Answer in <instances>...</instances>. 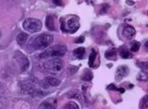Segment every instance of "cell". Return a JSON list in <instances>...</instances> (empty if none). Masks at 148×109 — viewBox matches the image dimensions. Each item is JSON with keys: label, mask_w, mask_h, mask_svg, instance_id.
I'll use <instances>...</instances> for the list:
<instances>
[{"label": "cell", "mask_w": 148, "mask_h": 109, "mask_svg": "<svg viewBox=\"0 0 148 109\" xmlns=\"http://www.w3.org/2000/svg\"><path fill=\"white\" fill-rule=\"evenodd\" d=\"M0 35H1V34H0Z\"/></svg>", "instance_id": "cell-30"}, {"label": "cell", "mask_w": 148, "mask_h": 109, "mask_svg": "<svg viewBox=\"0 0 148 109\" xmlns=\"http://www.w3.org/2000/svg\"><path fill=\"white\" fill-rule=\"evenodd\" d=\"M127 4H130V5H134V4H135V3H134L133 1L131 2V1H127Z\"/></svg>", "instance_id": "cell-29"}, {"label": "cell", "mask_w": 148, "mask_h": 109, "mask_svg": "<svg viewBox=\"0 0 148 109\" xmlns=\"http://www.w3.org/2000/svg\"><path fill=\"white\" fill-rule=\"evenodd\" d=\"M116 49L115 48H111V49H108L106 54H105V57L106 59H108V60H114L116 58Z\"/></svg>", "instance_id": "cell-15"}, {"label": "cell", "mask_w": 148, "mask_h": 109, "mask_svg": "<svg viewBox=\"0 0 148 109\" xmlns=\"http://www.w3.org/2000/svg\"><path fill=\"white\" fill-rule=\"evenodd\" d=\"M84 40H85V38H84V36H80V37H78V38L75 40V43H83V42H84Z\"/></svg>", "instance_id": "cell-26"}, {"label": "cell", "mask_w": 148, "mask_h": 109, "mask_svg": "<svg viewBox=\"0 0 148 109\" xmlns=\"http://www.w3.org/2000/svg\"><path fill=\"white\" fill-rule=\"evenodd\" d=\"M147 102H148V97H147V95H146V96H145V97L141 100V101H140V103H139V107L142 108V109L147 108V106H148Z\"/></svg>", "instance_id": "cell-22"}, {"label": "cell", "mask_w": 148, "mask_h": 109, "mask_svg": "<svg viewBox=\"0 0 148 109\" xmlns=\"http://www.w3.org/2000/svg\"><path fill=\"white\" fill-rule=\"evenodd\" d=\"M45 26H46V28L49 30V31H55L56 28H55V23H54V17L52 15H48L46 17V20H45Z\"/></svg>", "instance_id": "cell-12"}, {"label": "cell", "mask_w": 148, "mask_h": 109, "mask_svg": "<svg viewBox=\"0 0 148 109\" xmlns=\"http://www.w3.org/2000/svg\"><path fill=\"white\" fill-rule=\"evenodd\" d=\"M60 85V80H59L56 77H45L41 82V85L45 89H47L49 87H56V86H59Z\"/></svg>", "instance_id": "cell-8"}, {"label": "cell", "mask_w": 148, "mask_h": 109, "mask_svg": "<svg viewBox=\"0 0 148 109\" xmlns=\"http://www.w3.org/2000/svg\"><path fill=\"white\" fill-rule=\"evenodd\" d=\"M5 89L4 87L1 88V85H0V103H5Z\"/></svg>", "instance_id": "cell-23"}, {"label": "cell", "mask_w": 148, "mask_h": 109, "mask_svg": "<svg viewBox=\"0 0 148 109\" xmlns=\"http://www.w3.org/2000/svg\"><path fill=\"white\" fill-rule=\"evenodd\" d=\"M44 68L50 73L55 74L60 72L64 68V63L59 58H51L45 62Z\"/></svg>", "instance_id": "cell-5"}, {"label": "cell", "mask_w": 148, "mask_h": 109, "mask_svg": "<svg viewBox=\"0 0 148 109\" xmlns=\"http://www.w3.org/2000/svg\"><path fill=\"white\" fill-rule=\"evenodd\" d=\"M53 42V36L47 34H42L33 37L28 43V49L30 51H36L45 49Z\"/></svg>", "instance_id": "cell-1"}, {"label": "cell", "mask_w": 148, "mask_h": 109, "mask_svg": "<svg viewBox=\"0 0 148 109\" xmlns=\"http://www.w3.org/2000/svg\"><path fill=\"white\" fill-rule=\"evenodd\" d=\"M139 48H140V43L137 42V40H132L130 43V50L132 52H137L138 51Z\"/></svg>", "instance_id": "cell-20"}, {"label": "cell", "mask_w": 148, "mask_h": 109, "mask_svg": "<svg viewBox=\"0 0 148 109\" xmlns=\"http://www.w3.org/2000/svg\"><path fill=\"white\" fill-rule=\"evenodd\" d=\"M21 91L25 94H29L32 97H38V98H43L46 94L43 90H40L36 87L34 82L30 80H26L22 81L20 84Z\"/></svg>", "instance_id": "cell-2"}, {"label": "cell", "mask_w": 148, "mask_h": 109, "mask_svg": "<svg viewBox=\"0 0 148 109\" xmlns=\"http://www.w3.org/2000/svg\"><path fill=\"white\" fill-rule=\"evenodd\" d=\"M22 26L24 30L30 34L37 33L42 29V22L35 18H29L23 21Z\"/></svg>", "instance_id": "cell-6"}, {"label": "cell", "mask_w": 148, "mask_h": 109, "mask_svg": "<svg viewBox=\"0 0 148 109\" xmlns=\"http://www.w3.org/2000/svg\"><path fill=\"white\" fill-rule=\"evenodd\" d=\"M92 78H93V73L90 71H86L84 72V74L82 76V79L84 81H87V82L90 81Z\"/></svg>", "instance_id": "cell-21"}, {"label": "cell", "mask_w": 148, "mask_h": 109, "mask_svg": "<svg viewBox=\"0 0 148 109\" xmlns=\"http://www.w3.org/2000/svg\"><path fill=\"white\" fill-rule=\"evenodd\" d=\"M129 72L130 71L127 66L125 65L120 66L119 68H117V71H116V80H121L124 77H127Z\"/></svg>", "instance_id": "cell-9"}, {"label": "cell", "mask_w": 148, "mask_h": 109, "mask_svg": "<svg viewBox=\"0 0 148 109\" xmlns=\"http://www.w3.org/2000/svg\"><path fill=\"white\" fill-rule=\"evenodd\" d=\"M123 36H125L127 39L131 40L134 36L136 35V30H135V28H134L133 26L127 25V26H125L123 27Z\"/></svg>", "instance_id": "cell-10"}, {"label": "cell", "mask_w": 148, "mask_h": 109, "mask_svg": "<svg viewBox=\"0 0 148 109\" xmlns=\"http://www.w3.org/2000/svg\"><path fill=\"white\" fill-rule=\"evenodd\" d=\"M53 3L57 5H62V1L61 0H53Z\"/></svg>", "instance_id": "cell-28"}, {"label": "cell", "mask_w": 148, "mask_h": 109, "mask_svg": "<svg viewBox=\"0 0 148 109\" xmlns=\"http://www.w3.org/2000/svg\"><path fill=\"white\" fill-rule=\"evenodd\" d=\"M73 54H74V56H75V58H77V59H83V58H84L85 48H82V47H81V48H77L76 49L74 50Z\"/></svg>", "instance_id": "cell-14"}, {"label": "cell", "mask_w": 148, "mask_h": 109, "mask_svg": "<svg viewBox=\"0 0 148 109\" xmlns=\"http://www.w3.org/2000/svg\"><path fill=\"white\" fill-rule=\"evenodd\" d=\"M14 57L15 61L19 64L21 71L24 72V71H27L29 69V65H30L29 60L22 52H21L19 50L15 51L14 52V57Z\"/></svg>", "instance_id": "cell-7"}, {"label": "cell", "mask_w": 148, "mask_h": 109, "mask_svg": "<svg viewBox=\"0 0 148 109\" xmlns=\"http://www.w3.org/2000/svg\"><path fill=\"white\" fill-rule=\"evenodd\" d=\"M96 57H97V52L96 50L92 48L91 49V52L90 54V57H89V65L90 67H94V62L96 60Z\"/></svg>", "instance_id": "cell-16"}, {"label": "cell", "mask_w": 148, "mask_h": 109, "mask_svg": "<svg viewBox=\"0 0 148 109\" xmlns=\"http://www.w3.org/2000/svg\"><path fill=\"white\" fill-rule=\"evenodd\" d=\"M138 80H140V81H147V72L143 71V72L138 73Z\"/></svg>", "instance_id": "cell-24"}, {"label": "cell", "mask_w": 148, "mask_h": 109, "mask_svg": "<svg viewBox=\"0 0 148 109\" xmlns=\"http://www.w3.org/2000/svg\"><path fill=\"white\" fill-rule=\"evenodd\" d=\"M68 96H69V98H76L80 100H82V98H83V95L78 91H72L71 92H69L68 94Z\"/></svg>", "instance_id": "cell-18"}, {"label": "cell", "mask_w": 148, "mask_h": 109, "mask_svg": "<svg viewBox=\"0 0 148 109\" xmlns=\"http://www.w3.org/2000/svg\"><path fill=\"white\" fill-rule=\"evenodd\" d=\"M138 65L141 68V69H142L144 71L147 72V67H148L147 62H140V63H138Z\"/></svg>", "instance_id": "cell-25"}, {"label": "cell", "mask_w": 148, "mask_h": 109, "mask_svg": "<svg viewBox=\"0 0 148 109\" xmlns=\"http://www.w3.org/2000/svg\"><path fill=\"white\" fill-rule=\"evenodd\" d=\"M80 27L79 20L76 17H69L68 20L61 19L60 20V29L64 33L74 34Z\"/></svg>", "instance_id": "cell-4"}, {"label": "cell", "mask_w": 148, "mask_h": 109, "mask_svg": "<svg viewBox=\"0 0 148 109\" xmlns=\"http://www.w3.org/2000/svg\"><path fill=\"white\" fill-rule=\"evenodd\" d=\"M29 39V34L26 33H20L17 36H16V40L17 43L21 46V47H24L27 40Z\"/></svg>", "instance_id": "cell-13"}, {"label": "cell", "mask_w": 148, "mask_h": 109, "mask_svg": "<svg viewBox=\"0 0 148 109\" xmlns=\"http://www.w3.org/2000/svg\"><path fill=\"white\" fill-rule=\"evenodd\" d=\"M120 56L122 58L124 59H129L132 57V54L130 53V51H129L127 48H122L120 50Z\"/></svg>", "instance_id": "cell-17"}, {"label": "cell", "mask_w": 148, "mask_h": 109, "mask_svg": "<svg viewBox=\"0 0 148 109\" xmlns=\"http://www.w3.org/2000/svg\"><path fill=\"white\" fill-rule=\"evenodd\" d=\"M107 90H109V91H117L118 89L116 88V86L114 85H109L108 86H107Z\"/></svg>", "instance_id": "cell-27"}, {"label": "cell", "mask_w": 148, "mask_h": 109, "mask_svg": "<svg viewBox=\"0 0 148 109\" xmlns=\"http://www.w3.org/2000/svg\"><path fill=\"white\" fill-rule=\"evenodd\" d=\"M37 109H57V104L52 100H46L40 104Z\"/></svg>", "instance_id": "cell-11"}, {"label": "cell", "mask_w": 148, "mask_h": 109, "mask_svg": "<svg viewBox=\"0 0 148 109\" xmlns=\"http://www.w3.org/2000/svg\"><path fill=\"white\" fill-rule=\"evenodd\" d=\"M66 53V47L65 45H55L47 48L42 54H40L39 58H58L65 56Z\"/></svg>", "instance_id": "cell-3"}, {"label": "cell", "mask_w": 148, "mask_h": 109, "mask_svg": "<svg viewBox=\"0 0 148 109\" xmlns=\"http://www.w3.org/2000/svg\"><path fill=\"white\" fill-rule=\"evenodd\" d=\"M63 109H79V106L74 101H69L64 106Z\"/></svg>", "instance_id": "cell-19"}]
</instances>
